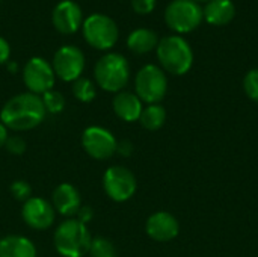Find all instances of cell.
I'll list each match as a JSON object with an SVG mask.
<instances>
[{
	"mask_svg": "<svg viewBox=\"0 0 258 257\" xmlns=\"http://www.w3.org/2000/svg\"><path fill=\"white\" fill-rule=\"evenodd\" d=\"M47 115L42 98L32 92H23L9 98L2 112L0 121L6 129L23 132L39 126Z\"/></svg>",
	"mask_w": 258,
	"mask_h": 257,
	"instance_id": "6da1fadb",
	"label": "cell"
},
{
	"mask_svg": "<svg viewBox=\"0 0 258 257\" xmlns=\"http://www.w3.org/2000/svg\"><path fill=\"white\" fill-rule=\"evenodd\" d=\"M157 59L162 68L174 76L186 74L194 64V52L189 42L180 35H169L157 44Z\"/></svg>",
	"mask_w": 258,
	"mask_h": 257,
	"instance_id": "7a4b0ae2",
	"label": "cell"
},
{
	"mask_svg": "<svg viewBox=\"0 0 258 257\" xmlns=\"http://www.w3.org/2000/svg\"><path fill=\"white\" fill-rule=\"evenodd\" d=\"M54 248L62 257H83L91 247V235L86 224L77 218H68L62 221L53 236Z\"/></svg>",
	"mask_w": 258,
	"mask_h": 257,
	"instance_id": "3957f363",
	"label": "cell"
},
{
	"mask_svg": "<svg viewBox=\"0 0 258 257\" xmlns=\"http://www.w3.org/2000/svg\"><path fill=\"white\" fill-rule=\"evenodd\" d=\"M94 76L100 88L109 92H121L128 83L130 67L127 59L119 53H107L98 59Z\"/></svg>",
	"mask_w": 258,
	"mask_h": 257,
	"instance_id": "277c9868",
	"label": "cell"
},
{
	"mask_svg": "<svg viewBox=\"0 0 258 257\" xmlns=\"http://www.w3.org/2000/svg\"><path fill=\"white\" fill-rule=\"evenodd\" d=\"M135 89L136 95L142 101L148 105L160 103L168 91V79L165 71L154 64L142 67L136 74Z\"/></svg>",
	"mask_w": 258,
	"mask_h": 257,
	"instance_id": "5b68a950",
	"label": "cell"
},
{
	"mask_svg": "<svg viewBox=\"0 0 258 257\" xmlns=\"http://www.w3.org/2000/svg\"><path fill=\"white\" fill-rule=\"evenodd\" d=\"M203 18V8L194 0H172L165 9V21L177 33L194 32Z\"/></svg>",
	"mask_w": 258,
	"mask_h": 257,
	"instance_id": "8992f818",
	"label": "cell"
},
{
	"mask_svg": "<svg viewBox=\"0 0 258 257\" xmlns=\"http://www.w3.org/2000/svg\"><path fill=\"white\" fill-rule=\"evenodd\" d=\"M86 42L98 50H109L118 41L116 23L106 14H92L82 24Z\"/></svg>",
	"mask_w": 258,
	"mask_h": 257,
	"instance_id": "52a82bcc",
	"label": "cell"
},
{
	"mask_svg": "<svg viewBox=\"0 0 258 257\" xmlns=\"http://www.w3.org/2000/svg\"><path fill=\"white\" fill-rule=\"evenodd\" d=\"M103 188L110 200L122 203L135 195L138 189V182L135 174L128 168L113 165L107 168L103 176Z\"/></svg>",
	"mask_w": 258,
	"mask_h": 257,
	"instance_id": "ba28073f",
	"label": "cell"
},
{
	"mask_svg": "<svg viewBox=\"0 0 258 257\" xmlns=\"http://www.w3.org/2000/svg\"><path fill=\"white\" fill-rule=\"evenodd\" d=\"M82 145L85 151L97 161H106L118 150V142L112 132L100 126H91L83 130Z\"/></svg>",
	"mask_w": 258,
	"mask_h": 257,
	"instance_id": "9c48e42d",
	"label": "cell"
},
{
	"mask_svg": "<svg viewBox=\"0 0 258 257\" xmlns=\"http://www.w3.org/2000/svg\"><path fill=\"white\" fill-rule=\"evenodd\" d=\"M53 71L63 82H74L82 77L85 55L76 45H63L53 56Z\"/></svg>",
	"mask_w": 258,
	"mask_h": 257,
	"instance_id": "30bf717a",
	"label": "cell"
},
{
	"mask_svg": "<svg viewBox=\"0 0 258 257\" xmlns=\"http://www.w3.org/2000/svg\"><path fill=\"white\" fill-rule=\"evenodd\" d=\"M23 80L32 94H45L54 85V71L53 67L39 56H35L27 61L23 70Z\"/></svg>",
	"mask_w": 258,
	"mask_h": 257,
	"instance_id": "8fae6325",
	"label": "cell"
},
{
	"mask_svg": "<svg viewBox=\"0 0 258 257\" xmlns=\"http://www.w3.org/2000/svg\"><path fill=\"white\" fill-rule=\"evenodd\" d=\"M24 223L35 230H47L54 223V209L42 197H30L21 209Z\"/></svg>",
	"mask_w": 258,
	"mask_h": 257,
	"instance_id": "7c38bea8",
	"label": "cell"
},
{
	"mask_svg": "<svg viewBox=\"0 0 258 257\" xmlns=\"http://www.w3.org/2000/svg\"><path fill=\"white\" fill-rule=\"evenodd\" d=\"M147 235L157 242H169L180 233V224L177 218L169 212L153 214L145 224Z\"/></svg>",
	"mask_w": 258,
	"mask_h": 257,
	"instance_id": "4fadbf2b",
	"label": "cell"
},
{
	"mask_svg": "<svg viewBox=\"0 0 258 257\" xmlns=\"http://www.w3.org/2000/svg\"><path fill=\"white\" fill-rule=\"evenodd\" d=\"M53 24L60 33H74L83 24L80 6L73 0H62L53 9Z\"/></svg>",
	"mask_w": 258,
	"mask_h": 257,
	"instance_id": "5bb4252c",
	"label": "cell"
},
{
	"mask_svg": "<svg viewBox=\"0 0 258 257\" xmlns=\"http://www.w3.org/2000/svg\"><path fill=\"white\" fill-rule=\"evenodd\" d=\"M53 208L60 215L73 218V215H77L82 208V198L79 191L70 183L59 185L53 192Z\"/></svg>",
	"mask_w": 258,
	"mask_h": 257,
	"instance_id": "9a60e30c",
	"label": "cell"
},
{
	"mask_svg": "<svg viewBox=\"0 0 258 257\" xmlns=\"http://www.w3.org/2000/svg\"><path fill=\"white\" fill-rule=\"evenodd\" d=\"M112 106H113V111H115L116 117L121 118L125 123L138 121L142 111H144L142 100L136 94L128 92V91L118 92L115 95L113 101H112Z\"/></svg>",
	"mask_w": 258,
	"mask_h": 257,
	"instance_id": "2e32d148",
	"label": "cell"
},
{
	"mask_svg": "<svg viewBox=\"0 0 258 257\" xmlns=\"http://www.w3.org/2000/svg\"><path fill=\"white\" fill-rule=\"evenodd\" d=\"M236 6L231 0H210L203 9V17L209 24L225 26L233 21Z\"/></svg>",
	"mask_w": 258,
	"mask_h": 257,
	"instance_id": "e0dca14e",
	"label": "cell"
},
{
	"mask_svg": "<svg viewBox=\"0 0 258 257\" xmlns=\"http://www.w3.org/2000/svg\"><path fill=\"white\" fill-rule=\"evenodd\" d=\"M0 257H36V248L30 239L9 235L0 239Z\"/></svg>",
	"mask_w": 258,
	"mask_h": 257,
	"instance_id": "ac0fdd59",
	"label": "cell"
},
{
	"mask_svg": "<svg viewBox=\"0 0 258 257\" xmlns=\"http://www.w3.org/2000/svg\"><path fill=\"white\" fill-rule=\"evenodd\" d=\"M157 44H159V39H157L156 32L151 29H147V27L135 29L127 38L128 48L138 55H144V53L151 52L153 48L157 47Z\"/></svg>",
	"mask_w": 258,
	"mask_h": 257,
	"instance_id": "d6986e66",
	"label": "cell"
},
{
	"mask_svg": "<svg viewBox=\"0 0 258 257\" xmlns=\"http://www.w3.org/2000/svg\"><path fill=\"white\" fill-rule=\"evenodd\" d=\"M166 121V111L162 105H148L147 108H144L141 117H139V123L144 129L147 130H159L163 127Z\"/></svg>",
	"mask_w": 258,
	"mask_h": 257,
	"instance_id": "ffe728a7",
	"label": "cell"
},
{
	"mask_svg": "<svg viewBox=\"0 0 258 257\" xmlns=\"http://www.w3.org/2000/svg\"><path fill=\"white\" fill-rule=\"evenodd\" d=\"M73 94L74 97L82 101V103H89L95 98V85L92 80L86 79V77H79L77 80H74L73 83Z\"/></svg>",
	"mask_w": 258,
	"mask_h": 257,
	"instance_id": "44dd1931",
	"label": "cell"
},
{
	"mask_svg": "<svg viewBox=\"0 0 258 257\" xmlns=\"http://www.w3.org/2000/svg\"><path fill=\"white\" fill-rule=\"evenodd\" d=\"M88 254L91 257H115V247L106 238H95L91 241Z\"/></svg>",
	"mask_w": 258,
	"mask_h": 257,
	"instance_id": "7402d4cb",
	"label": "cell"
},
{
	"mask_svg": "<svg viewBox=\"0 0 258 257\" xmlns=\"http://www.w3.org/2000/svg\"><path fill=\"white\" fill-rule=\"evenodd\" d=\"M41 98H42V103H44L45 111L50 112V114H59V112H62L63 108H65V98H63V95H62L60 92H57V91L50 89V91H47L45 94H42Z\"/></svg>",
	"mask_w": 258,
	"mask_h": 257,
	"instance_id": "603a6c76",
	"label": "cell"
},
{
	"mask_svg": "<svg viewBox=\"0 0 258 257\" xmlns=\"http://www.w3.org/2000/svg\"><path fill=\"white\" fill-rule=\"evenodd\" d=\"M243 91L245 94L258 103V68L249 70L243 79Z\"/></svg>",
	"mask_w": 258,
	"mask_h": 257,
	"instance_id": "cb8c5ba5",
	"label": "cell"
},
{
	"mask_svg": "<svg viewBox=\"0 0 258 257\" xmlns=\"http://www.w3.org/2000/svg\"><path fill=\"white\" fill-rule=\"evenodd\" d=\"M11 192H12V195L17 198V200H20V201H27L29 198H30V195H32V188H30V185L27 183V182H24V180H17V182H14L12 185H11Z\"/></svg>",
	"mask_w": 258,
	"mask_h": 257,
	"instance_id": "d4e9b609",
	"label": "cell"
},
{
	"mask_svg": "<svg viewBox=\"0 0 258 257\" xmlns=\"http://www.w3.org/2000/svg\"><path fill=\"white\" fill-rule=\"evenodd\" d=\"M5 147H6V150H8L9 153H12V155H21V153H24V150H26V142H24V139L20 138V136H12V138L8 136Z\"/></svg>",
	"mask_w": 258,
	"mask_h": 257,
	"instance_id": "484cf974",
	"label": "cell"
},
{
	"mask_svg": "<svg viewBox=\"0 0 258 257\" xmlns=\"http://www.w3.org/2000/svg\"><path fill=\"white\" fill-rule=\"evenodd\" d=\"M132 6L138 14H150L156 6V0H132Z\"/></svg>",
	"mask_w": 258,
	"mask_h": 257,
	"instance_id": "4316f807",
	"label": "cell"
},
{
	"mask_svg": "<svg viewBox=\"0 0 258 257\" xmlns=\"http://www.w3.org/2000/svg\"><path fill=\"white\" fill-rule=\"evenodd\" d=\"M11 56V47H9V42L0 36V64L6 62Z\"/></svg>",
	"mask_w": 258,
	"mask_h": 257,
	"instance_id": "83f0119b",
	"label": "cell"
},
{
	"mask_svg": "<svg viewBox=\"0 0 258 257\" xmlns=\"http://www.w3.org/2000/svg\"><path fill=\"white\" fill-rule=\"evenodd\" d=\"M92 215H94V211H92L89 206H82V208H80V211L77 212V217H79L77 220H79L80 223L86 224L88 221H91Z\"/></svg>",
	"mask_w": 258,
	"mask_h": 257,
	"instance_id": "f1b7e54d",
	"label": "cell"
},
{
	"mask_svg": "<svg viewBox=\"0 0 258 257\" xmlns=\"http://www.w3.org/2000/svg\"><path fill=\"white\" fill-rule=\"evenodd\" d=\"M6 139H8V129H6V127L3 126V123L0 121V148L5 147Z\"/></svg>",
	"mask_w": 258,
	"mask_h": 257,
	"instance_id": "f546056e",
	"label": "cell"
},
{
	"mask_svg": "<svg viewBox=\"0 0 258 257\" xmlns=\"http://www.w3.org/2000/svg\"><path fill=\"white\" fill-rule=\"evenodd\" d=\"M194 2H197V3H201V2H210V0H194Z\"/></svg>",
	"mask_w": 258,
	"mask_h": 257,
	"instance_id": "4dcf8cb0",
	"label": "cell"
}]
</instances>
